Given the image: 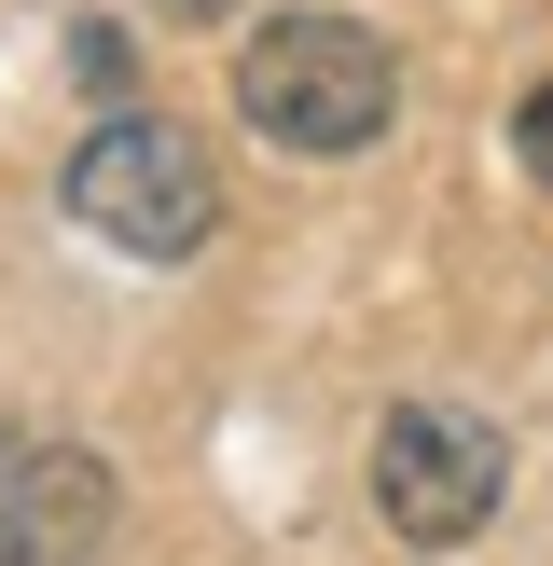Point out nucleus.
Masks as SVG:
<instances>
[{"mask_svg": "<svg viewBox=\"0 0 553 566\" xmlns=\"http://www.w3.org/2000/svg\"><path fill=\"white\" fill-rule=\"evenodd\" d=\"M387 111H401V55L359 14H276L236 55V125L276 153H374Z\"/></svg>", "mask_w": 553, "mask_h": 566, "instance_id": "obj_1", "label": "nucleus"}, {"mask_svg": "<svg viewBox=\"0 0 553 566\" xmlns=\"http://www.w3.org/2000/svg\"><path fill=\"white\" fill-rule=\"evenodd\" d=\"M55 193H70L83 235L138 249V263H180V249L221 235V180H208V153H194L166 111H111V125L70 153V180H55Z\"/></svg>", "mask_w": 553, "mask_h": 566, "instance_id": "obj_2", "label": "nucleus"}, {"mask_svg": "<svg viewBox=\"0 0 553 566\" xmlns=\"http://www.w3.org/2000/svg\"><path fill=\"white\" fill-rule=\"evenodd\" d=\"M498 497H512V457H498V429L470 401H401L374 429V512H387V539L457 553V539L498 525Z\"/></svg>", "mask_w": 553, "mask_h": 566, "instance_id": "obj_3", "label": "nucleus"}, {"mask_svg": "<svg viewBox=\"0 0 553 566\" xmlns=\"http://www.w3.org/2000/svg\"><path fill=\"white\" fill-rule=\"evenodd\" d=\"M111 457L97 442H14L0 457V566H97L111 553Z\"/></svg>", "mask_w": 553, "mask_h": 566, "instance_id": "obj_4", "label": "nucleus"}, {"mask_svg": "<svg viewBox=\"0 0 553 566\" xmlns=\"http://www.w3.org/2000/svg\"><path fill=\"white\" fill-rule=\"evenodd\" d=\"M512 166H525V180L553 193V70L525 83V111H512Z\"/></svg>", "mask_w": 553, "mask_h": 566, "instance_id": "obj_5", "label": "nucleus"}, {"mask_svg": "<svg viewBox=\"0 0 553 566\" xmlns=\"http://www.w3.org/2000/svg\"><path fill=\"white\" fill-rule=\"evenodd\" d=\"M153 14H166V28H208V14H221V0H153Z\"/></svg>", "mask_w": 553, "mask_h": 566, "instance_id": "obj_6", "label": "nucleus"}]
</instances>
